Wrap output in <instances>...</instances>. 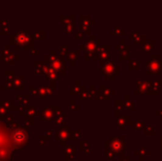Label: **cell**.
Listing matches in <instances>:
<instances>
[{
    "label": "cell",
    "instance_id": "obj_1",
    "mask_svg": "<svg viewBox=\"0 0 162 161\" xmlns=\"http://www.w3.org/2000/svg\"><path fill=\"white\" fill-rule=\"evenodd\" d=\"M10 44H13L16 50L34 49V38L30 34L29 30H18L13 34H10Z\"/></svg>",
    "mask_w": 162,
    "mask_h": 161
},
{
    "label": "cell",
    "instance_id": "obj_2",
    "mask_svg": "<svg viewBox=\"0 0 162 161\" xmlns=\"http://www.w3.org/2000/svg\"><path fill=\"white\" fill-rule=\"evenodd\" d=\"M29 132L30 127L26 125L23 127H19L18 129L11 132V141L17 149L22 150L24 147L29 145Z\"/></svg>",
    "mask_w": 162,
    "mask_h": 161
},
{
    "label": "cell",
    "instance_id": "obj_3",
    "mask_svg": "<svg viewBox=\"0 0 162 161\" xmlns=\"http://www.w3.org/2000/svg\"><path fill=\"white\" fill-rule=\"evenodd\" d=\"M0 58H1V60L5 61L6 63L10 64V65H13V64H15V61L20 59V55L16 54L15 52L11 51V50H10V46L7 44V45L1 50V52H0Z\"/></svg>",
    "mask_w": 162,
    "mask_h": 161
},
{
    "label": "cell",
    "instance_id": "obj_4",
    "mask_svg": "<svg viewBox=\"0 0 162 161\" xmlns=\"http://www.w3.org/2000/svg\"><path fill=\"white\" fill-rule=\"evenodd\" d=\"M50 64L45 62L44 60H35L34 61V67H35V73L37 74H44L45 70L48 69V66Z\"/></svg>",
    "mask_w": 162,
    "mask_h": 161
},
{
    "label": "cell",
    "instance_id": "obj_5",
    "mask_svg": "<svg viewBox=\"0 0 162 161\" xmlns=\"http://www.w3.org/2000/svg\"><path fill=\"white\" fill-rule=\"evenodd\" d=\"M39 117L41 120H50L51 118H54V112L51 109V107H45L42 112L39 113Z\"/></svg>",
    "mask_w": 162,
    "mask_h": 161
},
{
    "label": "cell",
    "instance_id": "obj_6",
    "mask_svg": "<svg viewBox=\"0 0 162 161\" xmlns=\"http://www.w3.org/2000/svg\"><path fill=\"white\" fill-rule=\"evenodd\" d=\"M13 89H24L26 87V77L24 75H16L15 80H13Z\"/></svg>",
    "mask_w": 162,
    "mask_h": 161
},
{
    "label": "cell",
    "instance_id": "obj_7",
    "mask_svg": "<svg viewBox=\"0 0 162 161\" xmlns=\"http://www.w3.org/2000/svg\"><path fill=\"white\" fill-rule=\"evenodd\" d=\"M44 75H45L46 77H48V80H50V82H51V84H53L55 82V80H58V73L55 71V70H53L51 66H48V69L45 70V72H44Z\"/></svg>",
    "mask_w": 162,
    "mask_h": 161
},
{
    "label": "cell",
    "instance_id": "obj_8",
    "mask_svg": "<svg viewBox=\"0 0 162 161\" xmlns=\"http://www.w3.org/2000/svg\"><path fill=\"white\" fill-rule=\"evenodd\" d=\"M50 66H51L53 70H55L58 73L61 72V74H64V72H63V60H62V59L55 58L54 60L50 63Z\"/></svg>",
    "mask_w": 162,
    "mask_h": 161
},
{
    "label": "cell",
    "instance_id": "obj_9",
    "mask_svg": "<svg viewBox=\"0 0 162 161\" xmlns=\"http://www.w3.org/2000/svg\"><path fill=\"white\" fill-rule=\"evenodd\" d=\"M66 129H69V127H64V128L60 129L56 134H55V138H56V140L61 141V145H64L65 139L69 137V131H67Z\"/></svg>",
    "mask_w": 162,
    "mask_h": 161
},
{
    "label": "cell",
    "instance_id": "obj_10",
    "mask_svg": "<svg viewBox=\"0 0 162 161\" xmlns=\"http://www.w3.org/2000/svg\"><path fill=\"white\" fill-rule=\"evenodd\" d=\"M0 105L6 106L9 110L10 109L11 110H16V109L19 110V106H16V102L12 101V99H9V101H3V99H1V101H0Z\"/></svg>",
    "mask_w": 162,
    "mask_h": 161
},
{
    "label": "cell",
    "instance_id": "obj_11",
    "mask_svg": "<svg viewBox=\"0 0 162 161\" xmlns=\"http://www.w3.org/2000/svg\"><path fill=\"white\" fill-rule=\"evenodd\" d=\"M10 29V22L8 20H0V35L7 34Z\"/></svg>",
    "mask_w": 162,
    "mask_h": 161
},
{
    "label": "cell",
    "instance_id": "obj_12",
    "mask_svg": "<svg viewBox=\"0 0 162 161\" xmlns=\"http://www.w3.org/2000/svg\"><path fill=\"white\" fill-rule=\"evenodd\" d=\"M40 112L35 109V107L33 105H28L26 108V115H24V118L26 117H31V118H34V116L37 114H39Z\"/></svg>",
    "mask_w": 162,
    "mask_h": 161
},
{
    "label": "cell",
    "instance_id": "obj_13",
    "mask_svg": "<svg viewBox=\"0 0 162 161\" xmlns=\"http://www.w3.org/2000/svg\"><path fill=\"white\" fill-rule=\"evenodd\" d=\"M16 99L19 102V105L21 106H28L30 102V95H17Z\"/></svg>",
    "mask_w": 162,
    "mask_h": 161
},
{
    "label": "cell",
    "instance_id": "obj_14",
    "mask_svg": "<svg viewBox=\"0 0 162 161\" xmlns=\"http://www.w3.org/2000/svg\"><path fill=\"white\" fill-rule=\"evenodd\" d=\"M63 120H64L63 112H62V110H60V112L55 113V114H54V121H55V125H61V124H63Z\"/></svg>",
    "mask_w": 162,
    "mask_h": 161
},
{
    "label": "cell",
    "instance_id": "obj_15",
    "mask_svg": "<svg viewBox=\"0 0 162 161\" xmlns=\"http://www.w3.org/2000/svg\"><path fill=\"white\" fill-rule=\"evenodd\" d=\"M33 37H34L35 39H38V40H44V39H45V32L42 29L35 30L34 33H33Z\"/></svg>",
    "mask_w": 162,
    "mask_h": 161
},
{
    "label": "cell",
    "instance_id": "obj_16",
    "mask_svg": "<svg viewBox=\"0 0 162 161\" xmlns=\"http://www.w3.org/2000/svg\"><path fill=\"white\" fill-rule=\"evenodd\" d=\"M38 95H39V97H40L41 99H43V98L46 97L48 93H46L45 86H43V85H40V86H38Z\"/></svg>",
    "mask_w": 162,
    "mask_h": 161
},
{
    "label": "cell",
    "instance_id": "obj_17",
    "mask_svg": "<svg viewBox=\"0 0 162 161\" xmlns=\"http://www.w3.org/2000/svg\"><path fill=\"white\" fill-rule=\"evenodd\" d=\"M5 75H6V80H13L16 77L13 70H7V71H5Z\"/></svg>",
    "mask_w": 162,
    "mask_h": 161
},
{
    "label": "cell",
    "instance_id": "obj_18",
    "mask_svg": "<svg viewBox=\"0 0 162 161\" xmlns=\"http://www.w3.org/2000/svg\"><path fill=\"white\" fill-rule=\"evenodd\" d=\"M8 112H9V109L7 108L6 106H3V105H0V117L7 116V115H8Z\"/></svg>",
    "mask_w": 162,
    "mask_h": 161
},
{
    "label": "cell",
    "instance_id": "obj_19",
    "mask_svg": "<svg viewBox=\"0 0 162 161\" xmlns=\"http://www.w3.org/2000/svg\"><path fill=\"white\" fill-rule=\"evenodd\" d=\"M45 88H46V93H48V95H52L54 94V85L53 84H50V85H45Z\"/></svg>",
    "mask_w": 162,
    "mask_h": 161
},
{
    "label": "cell",
    "instance_id": "obj_20",
    "mask_svg": "<svg viewBox=\"0 0 162 161\" xmlns=\"http://www.w3.org/2000/svg\"><path fill=\"white\" fill-rule=\"evenodd\" d=\"M24 121H26V126H29V127L35 124L34 118H31V117H26V118H24Z\"/></svg>",
    "mask_w": 162,
    "mask_h": 161
},
{
    "label": "cell",
    "instance_id": "obj_21",
    "mask_svg": "<svg viewBox=\"0 0 162 161\" xmlns=\"http://www.w3.org/2000/svg\"><path fill=\"white\" fill-rule=\"evenodd\" d=\"M39 138H40V145H43L46 140H49L50 137H48L46 135H40V137H39Z\"/></svg>",
    "mask_w": 162,
    "mask_h": 161
},
{
    "label": "cell",
    "instance_id": "obj_22",
    "mask_svg": "<svg viewBox=\"0 0 162 161\" xmlns=\"http://www.w3.org/2000/svg\"><path fill=\"white\" fill-rule=\"evenodd\" d=\"M30 91H31V93H33V94H38V86L37 85H30Z\"/></svg>",
    "mask_w": 162,
    "mask_h": 161
},
{
    "label": "cell",
    "instance_id": "obj_23",
    "mask_svg": "<svg viewBox=\"0 0 162 161\" xmlns=\"http://www.w3.org/2000/svg\"><path fill=\"white\" fill-rule=\"evenodd\" d=\"M40 53H41L40 50H38V49H33L32 51H30V54L31 55H39Z\"/></svg>",
    "mask_w": 162,
    "mask_h": 161
},
{
    "label": "cell",
    "instance_id": "obj_24",
    "mask_svg": "<svg viewBox=\"0 0 162 161\" xmlns=\"http://www.w3.org/2000/svg\"><path fill=\"white\" fill-rule=\"evenodd\" d=\"M66 51H67V46L66 45H63L61 48V54L62 55H64L65 53H66Z\"/></svg>",
    "mask_w": 162,
    "mask_h": 161
},
{
    "label": "cell",
    "instance_id": "obj_25",
    "mask_svg": "<svg viewBox=\"0 0 162 161\" xmlns=\"http://www.w3.org/2000/svg\"><path fill=\"white\" fill-rule=\"evenodd\" d=\"M73 30V24H67L66 26V32H69V33H71Z\"/></svg>",
    "mask_w": 162,
    "mask_h": 161
},
{
    "label": "cell",
    "instance_id": "obj_26",
    "mask_svg": "<svg viewBox=\"0 0 162 161\" xmlns=\"http://www.w3.org/2000/svg\"><path fill=\"white\" fill-rule=\"evenodd\" d=\"M76 137H78V132L77 131H72V135H71V138L75 139Z\"/></svg>",
    "mask_w": 162,
    "mask_h": 161
},
{
    "label": "cell",
    "instance_id": "obj_27",
    "mask_svg": "<svg viewBox=\"0 0 162 161\" xmlns=\"http://www.w3.org/2000/svg\"><path fill=\"white\" fill-rule=\"evenodd\" d=\"M52 134H53L52 130H45V131H44V135H46L48 137H51V136H52Z\"/></svg>",
    "mask_w": 162,
    "mask_h": 161
},
{
    "label": "cell",
    "instance_id": "obj_28",
    "mask_svg": "<svg viewBox=\"0 0 162 161\" xmlns=\"http://www.w3.org/2000/svg\"><path fill=\"white\" fill-rule=\"evenodd\" d=\"M71 104H72V105H73V104H74V102H71ZM71 108H72V109H76V108H78V107H76V106H73V107H71Z\"/></svg>",
    "mask_w": 162,
    "mask_h": 161
},
{
    "label": "cell",
    "instance_id": "obj_29",
    "mask_svg": "<svg viewBox=\"0 0 162 161\" xmlns=\"http://www.w3.org/2000/svg\"><path fill=\"white\" fill-rule=\"evenodd\" d=\"M1 89H7V88H6V86H3V85L0 84V91H1Z\"/></svg>",
    "mask_w": 162,
    "mask_h": 161
},
{
    "label": "cell",
    "instance_id": "obj_30",
    "mask_svg": "<svg viewBox=\"0 0 162 161\" xmlns=\"http://www.w3.org/2000/svg\"><path fill=\"white\" fill-rule=\"evenodd\" d=\"M50 55H53V56H54V50H51V51H50Z\"/></svg>",
    "mask_w": 162,
    "mask_h": 161
},
{
    "label": "cell",
    "instance_id": "obj_31",
    "mask_svg": "<svg viewBox=\"0 0 162 161\" xmlns=\"http://www.w3.org/2000/svg\"><path fill=\"white\" fill-rule=\"evenodd\" d=\"M0 59H1V58H0Z\"/></svg>",
    "mask_w": 162,
    "mask_h": 161
}]
</instances>
